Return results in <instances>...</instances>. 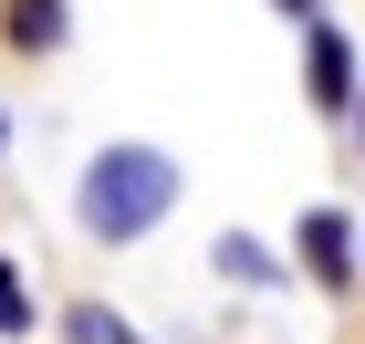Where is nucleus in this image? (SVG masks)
I'll list each match as a JSON object with an SVG mask.
<instances>
[{
  "instance_id": "nucleus-1",
  "label": "nucleus",
  "mask_w": 365,
  "mask_h": 344,
  "mask_svg": "<svg viewBox=\"0 0 365 344\" xmlns=\"http://www.w3.org/2000/svg\"><path fill=\"white\" fill-rule=\"evenodd\" d=\"M178 209V157L146 136H115L84 157V177H73V219H84V240H105V251H125V240H146V229Z\"/></svg>"
},
{
  "instance_id": "nucleus-2",
  "label": "nucleus",
  "mask_w": 365,
  "mask_h": 344,
  "mask_svg": "<svg viewBox=\"0 0 365 344\" xmlns=\"http://www.w3.org/2000/svg\"><path fill=\"white\" fill-rule=\"evenodd\" d=\"M303 94H313L324 115H355L365 63H355V42H344V21H303Z\"/></svg>"
},
{
  "instance_id": "nucleus-3",
  "label": "nucleus",
  "mask_w": 365,
  "mask_h": 344,
  "mask_svg": "<svg viewBox=\"0 0 365 344\" xmlns=\"http://www.w3.org/2000/svg\"><path fill=\"white\" fill-rule=\"evenodd\" d=\"M292 251H303V271H313L324 292H355V282H365V251H355V219H344V209H303Z\"/></svg>"
},
{
  "instance_id": "nucleus-4",
  "label": "nucleus",
  "mask_w": 365,
  "mask_h": 344,
  "mask_svg": "<svg viewBox=\"0 0 365 344\" xmlns=\"http://www.w3.org/2000/svg\"><path fill=\"white\" fill-rule=\"evenodd\" d=\"M0 31H11V53H63L73 42V11L63 0H0Z\"/></svg>"
},
{
  "instance_id": "nucleus-5",
  "label": "nucleus",
  "mask_w": 365,
  "mask_h": 344,
  "mask_svg": "<svg viewBox=\"0 0 365 344\" xmlns=\"http://www.w3.org/2000/svg\"><path fill=\"white\" fill-rule=\"evenodd\" d=\"M209 261H220V282H240V292H272V282H282V251H272V240H251V229H220Z\"/></svg>"
},
{
  "instance_id": "nucleus-6",
  "label": "nucleus",
  "mask_w": 365,
  "mask_h": 344,
  "mask_svg": "<svg viewBox=\"0 0 365 344\" xmlns=\"http://www.w3.org/2000/svg\"><path fill=\"white\" fill-rule=\"evenodd\" d=\"M63 344H146L115 303H63Z\"/></svg>"
},
{
  "instance_id": "nucleus-7",
  "label": "nucleus",
  "mask_w": 365,
  "mask_h": 344,
  "mask_svg": "<svg viewBox=\"0 0 365 344\" xmlns=\"http://www.w3.org/2000/svg\"><path fill=\"white\" fill-rule=\"evenodd\" d=\"M21 334H31V282L0 261V344H21Z\"/></svg>"
},
{
  "instance_id": "nucleus-8",
  "label": "nucleus",
  "mask_w": 365,
  "mask_h": 344,
  "mask_svg": "<svg viewBox=\"0 0 365 344\" xmlns=\"http://www.w3.org/2000/svg\"><path fill=\"white\" fill-rule=\"evenodd\" d=\"M272 11H282V21H324V0H272Z\"/></svg>"
},
{
  "instance_id": "nucleus-9",
  "label": "nucleus",
  "mask_w": 365,
  "mask_h": 344,
  "mask_svg": "<svg viewBox=\"0 0 365 344\" xmlns=\"http://www.w3.org/2000/svg\"><path fill=\"white\" fill-rule=\"evenodd\" d=\"M0 157H11V105H0Z\"/></svg>"
},
{
  "instance_id": "nucleus-10",
  "label": "nucleus",
  "mask_w": 365,
  "mask_h": 344,
  "mask_svg": "<svg viewBox=\"0 0 365 344\" xmlns=\"http://www.w3.org/2000/svg\"><path fill=\"white\" fill-rule=\"evenodd\" d=\"M355 136H365V94H355Z\"/></svg>"
}]
</instances>
